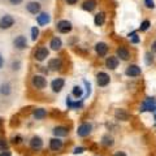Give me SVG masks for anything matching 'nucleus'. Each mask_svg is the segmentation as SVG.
<instances>
[{
	"label": "nucleus",
	"mask_w": 156,
	"mask_h": 156,
	"mask_svg": "<svg viewBox=\"0 0 156 156\" xmlns=\"http://www.w3.org/2000/svg\"><path fill=\"white\" fill-rule=\"evenodd\" d=\"M139 112H156V98L148 96L139 107Z\"/></svg>",
	"instance_id": "1"
},
{
	"label": "nucleus",
	"mask_w": 156,
	"mask_h": 156,
	"mask_svg": "<svg viewBox=\"0 0 156 156\" xmlns=\"http://www.w3.org/2000/svg\"><path fill=\"white\" fill-rule=\"evenodd\" d=\"M31 86L37 90H43L47 87V78L43 74H34L31 77Z\"/></svg>",
	"instance_id": "2"
},
{
	"label": "nucleus",
	"mask_w": 156,
	"mask_h": 156,
	"mask_svg": "<svg viewBox=\"0 0 156 156\" xmlns=\"http://www.w3.org/2000/svg\"><path fill=\"white\" fill-rule=\"evenodd\" d=\"M14 22H16V20L12 14H4L0 17V30H8L14 25Z\"/></svg>",
	"instance_id": "3"
},
{
	"label": "nucleus",
	"mask_w": 156,
	"mask_h": 156,
	"mask_svg": "<svg viewBox=\"0 0 156 156\" xmlns=\"http://www.w3.org/2000/svg\"><path fill=\"white\" fill-rule=\"evenodd\" d=\"M48 56H50V50H48L46 46L38 47L35 50V52H34V58H35L37 61H39V62L44 61Z\"/></svg>",
	"instance_id": "4"
},
{
	"label": "nucleus",
	"mask_w": 156,
	"mask_h": 156,
	"mask_svg": "<svg viewBox=\"0 0 156 156\" xmlns=\"http://www.w3.org/2000/svg\"><path fill=\"white\" fill-rule=\"evenodd\" d=\"M25 9H26L27 13L37 14V16H38V14L41 13V11H42V4L39 3V2H35V0H31V2H27L26 3Z\"/></svg>",
	"instance_id": "5"
},
{
	"label": "nucleus",
	"mask_w": 156,
	"mask_h": 156,
	"mask_svg": "<svg viewBox=\"0 0 156 156\" xmlns=\"http://www.w3.org/2000/svg\"><path fill=\"white\" fill-rule=\"evenodd\" d=\"M13 47L18 51H23L27 48V39L25 35H17L16 38L13 39Z\"/></svg>",
	"instance_id": "6"
},
{
	"label": "nucleus",
	"mask_w": 156,
	"mask_h": 156,
	"mask_svg": "<svg viewBox=\"0 0 156 156\" xmlns=\"http://www.w3.org/2000/svg\"><path fill=\"white\" fill-rule=\"evenodd\" d=\"M56 29H57L58 33L68 34V33L72 31L73 26H72V22L68 21V20H60V21H57V23H56Z\"/></svg>",
	"instance_id": "7"
},
{
	"label": "nucleus",
	"mask_w": 156,
	"mask_h": 156,
	"mask_svg": "<svg viewBox=\"0 0 156 156\" xmlns=\"http://www.w3.org/2000/svg\"><path fill=\"white\" fill-rule=\"evenodd\" d=\"M91 130H92V125L90 122H83L77 128V135L81 136V138H85V136L91 134Z\"/></svg>",
	"instance_id": "8"
},
{
	"label": "nucleus",
	"mask_w": 156,
	"mask_h": 156,
	"mask_svg": "<svg viewBox=\"0 0 156 156\" xmlns=\"http://www.w3.org/2000/svg\"><path fill=\"white\" fill-rule=\"evenodd\" d=\"M109 82H111V77L108 73H105V72H99L96 74V83L99 87H105V86H108L109 85Z\"/></svg>",
	"instance_id": "9"
},
{
	"label": "nucleus",
	"mask_w": 156,
	"mask_h": 156,
	"mask_svg": "<svg viewBox=\"0 0 156 156\" xmlns=\"http://www.w3.org/2000/svg\"><path fill=\"white\" fill-rule=\"evenodd\" d=\"M125 74L128 76V77H131V78L139 77L140 74H142V69H140V66H138L136 64H130V65L126 66Z\"/></svg>",
	"instance_id": "10"
},
{
	"label": "nucleus",
	"mask_w": 156,
	"mask_h": 156,
	"mask_svg": "<svg viewBox=\"0 0 156 156\" xmlns=\"http://www.w3.org/2000/svg\"><path fill=\"white\" fill-rule=\"evenodd\" d=\"M65 86V80L62 77H57V78H53L52 82H51V89L53 92H60Z\"/></svg>",
	"instance_id": "11"
},
{
	"label": "nucleus",
	"mask_w": 156,
	"mask_h": 156,
	"mask_svg": "<svg viewBox=\"0 0 156 156\" xmlns=\"http://www.w3.org/2000/svg\"><path fill=\"white\" fill-rule=\"evenodd\" d=\"M116 56L119 60L128 61L130 58V51L125 46H120V47H117V50H116Z\"/></svg>",
	"instance_id": "12"
},
{
	"label": "nucleus",
	"mask_w": 156,
	"mask_h": 156,
	"mask_svg": "<svg viewBox=\"0 0 156 156\" xmlns=\"http://www.w3.org/2000/svg\"><path fill=\"white\" fill-rule=\"evenodd\" d=\"M94 48H95L96 55L99 56V57L107 56V53H108V50H109V47H108V44H107L105 42H98Z\"/></svg>",
	"instance_id": "13"
},
{
	"label": "nucleus",
	"mask_w": 156,
	"mask_h": 156,
	"mask_svg": "<svg viewBox=\"0 0 156 156\" xmlns=\"http://www.w3.org/2000/svg\"><path fill=\"white\" fill-rule=\"evenodd\" d=\"M51 22V16L47 12H41L37 16V23L39 26H46Z\"/></svg>",
	"instance_id": "14"
},
{
	"label": "nucleus",
	"mask_w": 156,
	"mask_h": 156,
	"mask_svg": "<svg viewBox=\"0 0 156 156\" xmlns=\"http://www.w3.org/2000/svg\"><path fill=\"white\" fill-rule=\"evenodd\" d=\"M120 60L117 58V56H108L105 57V66L108 68L109 70H116L119 68Z\"/></svg>",
	"instance_id": "15"
},
{
	"label": "nucleus",
	"mask_w": 156,
	"mask_h": 156,
	"mask_svg": "<svg viewBox=\"0 0 156 156\" xmlns=\"http://www.w3.org/2000/svg\"><path fill=\"white\" fill-rule=\"evenodd\" d=\"M48 68H50V70H60L62 68V60L60 57H53V58H50L48 60Z\"/></svg>",
	"instance_id": "16"
},
{
	"label": "nucleus",
	"mask_w": 156,
	"mask_h": 156,
	"mask_svg": "<svg viewBox=\"0 0 156 156\" xmlns=\"http://www.w3.org/2000/svg\"><path fill=\"white\" fill-rule=\"evenodd\" d=\"M50 47L52 51H58L62 47V41L60 37H52L50 41Z\"/></svg>",
	"instance_id": "17"
},
{
	"label": "nucleus",
	"mask_w": 156,
	"mask_h": 156,
	"mask_svg": "<svg viewBox=\"0 0 156 156\" xmlns=\"http://www.w3.org/2000/svg\"><path fill=\"white\" fill-rule=\"evenodd\" d=\"M115 117H116V120H120V121H128L130 116L125 109L119 108L115 111Z\"/></svg>",
	"instance_id": "18"
},
{
	"label": "nucleus",
	"mask_w": 156,
	"mask_h": 156,
	"mask_svg": "<svg viewBox=\"0 0 156 156\" xmlns=\"http://www.w3.org/2000/svg\"><path fill=\"white\" fill-rule=\"evenodd\" d=\"M50 148L52 151H60L62 148V140L60 138H52V139H50Z\"/></svg>",
	"instance_id": "19"
},
{
	"label": "nucleus",
	"mask_w": 156,
	"mask_h": 156,
	"mask_svg": "<svg viewBox=\"0 0 156 156\" xmlns=\"http://www.w3.org/2000/svg\"><path fill=\"white\" fill-rule=\"evenodd\" d=\"M30 147L33 150H41L43 147V140L41 136H33L30 140Z\"/></svg>",
	"instance_id": "20"
},
{
	"label": "nucleus",
	"mask_w": 156,
	"mask_h": 156,
	"mask_svg": "<svg viewBox=\"0 0 156 156\" xmlns=\"http://www.w3.org/2000/svg\"><path fill=\"white\" fill-rule=\"evenodd\" d=\"M52 133H53V135H55L56 138H58V136H65V135H68L69 130H68V128H65V126H56V128L52 130Z\"/></svg>",
	"instance_id": "21"
},
{
	"label": "nucleus",
	"mask_w": 156,
	"mask_h": 156,
	"mask_svg": "<svg viewBox=\"0 0 156 156\" xmlns=\"http://www.w3.org/2000/svg\"><path fill=\"white\" fill-rule=\"evenodd\" d=\"M105 22V13L104 12H99L94 16V23L95 26H103Z\"/></svg>",
	"instance_id": "22"
},
{
	"label": "nucleus",
	"mask_w": 156,
	"mask_h": 156,
	"mask_svg": "<svg viewBox=\"0 0 156 156\" xmlns=\"http://www.w3.org/2000/svg\"><path fill=\"white\" fill-rule=\"evenodd\" d=\"M96 8V0H86L82 4V9L86 12H92Z\"/></svg>",
	"instance_id": "23"
},
{
	"label": "nucleus",
	"mask_w": 156,
	"mask_h": 156,
	"mask_svg": "<svg viewBox=\"0 0 156 156\" xmlns=\"http://www.w3.org/2000/svg\"><path fill=\"white\" fill-rule=\"evenodd\" d=\"M33 116L35 120H43L47 116V111L44 108H37V109H34Z\"/></svg>",
	"instance_id": "24"
},
{
	"label": "nucleus",
	"mask_w": 156,
	"mask_h": 156,
	"mask_svg": "<svg viewBox=\"0 0 156 156\" xmlns=\"http://www.w3.org/2000/svg\"><path fill=\"white\" fill-rule=\"evenodd\" d=\"M12 92V87H11V85L8 83V82H4V83H2L0 85V94L2 95H9Z\"/></svg>",
	"instance_id": "25"
},
{
	"label": "nucleus",
	"mask_w": 156,
	"mask_h": 156,
	"mask_svg": "<svg viewBox=\"0 0 156 156\" xmlns=\"http://www.w3.org/2000/svg\"><path fill=\"white\" fill-rule=\"evenodd\" d=\"M72 95L74 98H77V99H81V98L83 96V89H82L81 86L76 85L74 87H73V90H72Z\"/></svg>",
	"instance_id": "26"
},
{
	"label": "nucleus",
	"mask_w": 156,
	"mask_h": 156,
	"mask_svg": "<svg viewBox=\"0 0 156 156\" xmlns=\"http://www.w3.org/2000/svg\"><path fill=\"white\" fill-rule=\"evenodd\" d=\"M154 61H155L154 52H146V55H144V62H146V65L154 64Z\"/></svg>",
	"instance_id": "27"
},
{
	"label": "nucleus",
	"mask_w": 156,
	"mask_h": 156,
	"mask_svg": "<svg viewBox=\"0 0 156 156\" xmlns=\"http://www.w3.org/2000/svg\"><path fill=\"white\" fill-rule=\"evenodd\" d=\"M101 143H103L104 146H107V147L113 146V138H112L111 135L105 134V135H103V138H101Z\"/></svg>",
	"instance_id": "28"
},
{
	"label": "nucleus",
	"mask_w": 156,
	"mask_h": 156,
	"mask_svg": "<svg viewBox=\"0 0 156 156\" xmlns=\"http://www.w3.org/2000/svg\"><path fill=\"white\" fill-rule=\"evenodd\" d=\"M151 27V22L148 21V20H144V21L140 22V26H139V31H147L148 29Z\"/></svg>",
	"instance_id": "29"
},
{
	"label": "nucleus",
	"mask_w": 156,
	"mask_h": 156,
	"mask_svg": "<svg viewBox=\"0 0 156 156\" xmlns=\"http://www.w3.org/2000/svg\"><path fill=\"white\" fill-rule=\"evenodd\" d=\"M30 33H31V41L35 42L38 39V37H39V29H38V26H33Z\"/></svg>",
	"instance_id": "30"
},
{
	"label": "nucleus",
	"mask_w": 156,
	"mask_h": 156,
	"mask_svg": "<svg viewBox=\"0 0 156 156\" xmlns=\"http://www.w3.org/2000/svg\"><path fill=\"white\" fill-rule=\"evenodd\" d=\"M11 68H12V70H20L21 69V61L18 60H13L12 62H11Z\"/></svg>",
	"instance_id": "31"
},
{
	"label": "nucleus",
	"mask_w": 156,
	"mask_h": 156,
	"mask_svg": "<svg viewBox=\"0 0 156 156\" xmlns=\"http://www.w3.org/2000/svg\"><path fill=\"white\" fill-rule=\"evenodd\" d=\"M83 83H85V86H86V95L85 96H89L90 94H91V83L87 80H83Z\"/></svg>",
	"instance_id": "32"
},
{
	"label": "nucleus",
	"mask_w": 156,
	"mask_h": 156,
	"mask_svg": "<svg viewBox=\"0 0 156 156\" xmlns=\"http://www.w3.org/2000/svg\"><path fill=\"white\" fill-rule=\"evenodd\" d=\"M144 5H146V8H148V9H154L156 7L154 0H144Z\"/></svg>",
	"instance_id": "33"
},
{
	"label": "nucleus",
	"mask_w": 156,
	"mask_h": 156,
	"mask_svg": "<svg viewBox=\"0 0 156 156\" xmlns=\"http://www.w3.org/2000/svg\"><path fill=\"white\" fill-rule=\"evenodd\" d=\"M130 42L133 43V44H138V43H140V37H138V34H135L134 37L130 38Z\"/></svg>",
	"instance_id": "34"
},
{
	"label": "nucleus",
	"mask_w": 156,
	"mask_h": 156,
	"mask_svg": "<svg viewBox=\"0 0 156 156\" xmlns=\"http://www.w3.org/2000/svg\"><path fill=\"white\" fill-rule=\"evenodd\" d=\"M8 2L11 5H20V4H22L23 0H8Z\"/></svg>",
	"instance_id": "35"
},
{
	"label": "nucleus",
	"mask_w": 156,
	"mask_h": 156,
	"mask_svg": "<svg viewBox=\"0 0 156 156\" xmlns=\"http://www.w3.org/2000/svg\"><path fill=\"white\" fill-rule=\"evenodd\" d=\"M83 151H85V148H83V147H76V148H74V151H73V154H74V155H77V154H82Z\"/></svg>",
	"instance_id": "36"
},
{
	"label": "nucleus",
	"mask_w": 156,
	"mask_h": 156,
	"mask_svg": "<svg viewBox=\"0 0 156 156\" xmlns=\"http://www.w3.org/2000/svg\"><path fill=\"white\" fill-rule=\"evenodd\" d=\"M8 147V144H7V142H5V140H0V150H4V151H5V148Z\"/></svg>",
	"instance_id": "37"
},
{
	"label": "nucleus",
	"mask_w": 156,
	"mask_h": 156,
	"mask_svg": "<svg viewBox=\"0 0 156 156\" xmlns=\"http://www.w3.org/2000/svg\"><path fill=\"white\" fill-rule=\"evenodd\" d=\"M21 136H20V135H17V136H13V138H12V140H13V143H20V142H21Z\"/></svg>",
	"instance_id": "38"
},
{
	"label": "nucleus",
	"mask_w": 156,
	"mask_h": 156,
	"mask_svg": "<svg viewBox=\"0 0 156 156\" xmlns=\"http://www.w3.org/2000/svg\"><path fill=\"white\" fill-rule=\"evenodd\" d=\"M66 4H69V5H74V4L78 3V0H65Z\"/></svg>",
	"instance_id": "39"
},
{
	"label": "nucleus",
	"mask_w": 156,
	"mask_h": 156,
	"mask_svg": "<svg viewBox=\"0 0 156 156\" xmlns=\"http://www.w3.org/2000/svg\"><path fill=\"white\" fill-rule=\"evenodd\" d=\"M113 156H128V155H126L124 151H117V152H116Z\"/></svg>",
	"instance_id": "40"
},
{
	"label": "nucleus",
	"mask_w": 156,
	"mask_h": 156,
	"mask_svg": "<svg viewBox=\"0 0 156 156\" xmlns=\"http://www.w3.org/2000/svg\"><path fill=\"white\" fill-rule=\"evenodd\" d=\"M151 51H152V52H156V39L152 42V44H151Z\"/></svg>",
	"instance_id": "41"
},
{
	"label": "nucleus",
	"mask_w": 156,
	"mask_h": 156,
	"mask_svg": "<svg viewBox=\"0 0 156 156\" xmlns=\"http://www.w3.org/2000/svg\"><path fill=\"white\" fill-rule=\"evenodd\" d=\"M4 66V57L0 55V69H2V68Z\"/></svg>",
	"instance_id": "42"
},
{
	"label": "nucleus",
	"mask_w": 156,
	"mask_h": 156,
	"mask_svg": "<svg viewBox=\"0 0 156 156\" xmlns=\"http://www.w3.org/2000/svg\"><path fill=\"white\" fill-rule=\"evenodd\" d=\"M0 156H11V152H9V151H3V152L0 154Z\"/></svg>",
	"instance_id": "43"
},
{
	"label": "nucleus",
	"mask_w": 156,
	"mask_h": 156,
	"mask_svg": "<svg viewBox=\"0 0 156 156\" xmlns=\"http://www.w3.org/2000/svg\"><path fill=\"white\" fill-rule=\"evenodd\" d=\"M135 34H136V31H131V33H129V34H128V38L130 39L131 37H134V35H135Z\"/></svg>",
	"instance_id": "44"
},
{
	"label": "nucleus",
	"mask_w": 156,
	"mask_h": 156,
	"mask_svg": "<svg viewBox=\"0 0 156 156\" xmlns=\"http://www.w3.org/2000/svg\"><path fill=\"white\" fill-rule=\"evenodd\" d=\"M154 120H155V121H156V113H155V116H154Z\"/></svg>",
	"instance_id": "45"
},
{
	"label": "nucleus",
	"mask_w": 156,
	"mask_h": 156,
	"mask_svg": "<svg viewBox=\"0 0 156 156\" xmlns=\"http://www.w3.org/2000/svg\"><path fill=\"white\" fill-rule=\"evenodd\" d=\"M0 124H2V119H0Z\"/></svg>",
	"instance_id": "46"
},
{
	"label": "nucleus",
	"mask_w": 156,
	"mask_h": 156,
	"mask_svg": "<svg viewBox=\"0 0 156 156\" xmlns=\"http://www.w3.org/2000/svg\"><path fill=\"white\" fill-rule=\"evenodd\" d=\"M155 129H156V125H155Z\"/></svg>",
	"instance_id": "47"
}]
</instances>
